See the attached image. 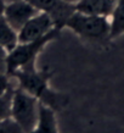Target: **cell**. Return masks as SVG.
Instances as JSON below:
<instances>
[{"mask_svg": "<svg viewBox=\"0 0 124 133\" xmlns=\"http://www.w3.org/2000/svg\"><path fill=\"white\" fill-rule=\"evenodd\" d=\"M39 100L23 89H18L12 94L11 117L20 125L24 133H31L38 121Z\"/></svg>", "mask_w": 124, "mask_h": 133, "instance_id": "4", "label": "cell"}, {"mask_svg": "<svg viewBox=\"0 0 124 133\" xmlns=\"http://www.w3.org/2000/svg\"><path fill=\"white\" fill-rule=\"evenodd\" d=\"M9 89H10V85H9L8 76L5 73H0V95H3Z\"/></svg>", "mask_w": 124, "mask_h": 133, "instance_id": "15", "label": "cell"}, {"mask_svg": "<svg viewBox=\"0 0 124 133\" xmlns=\"http://www.w3.org/2000/svg\"><path fill=\"white\" fill-rule=\"evenodd\" d=\"M6 60L8 51L0 45V73H6Z\"/></svg>", "mask_w": 124, "mask_h": 133, "instance_id": "14", "label": "cell"}, {"mask_svg": "<svg viewBox=\"0 0 124 133\" xmlns=\"http://www.w3.org/2000/svg\"><path fill=\"white\" fill-rule=\"evenodd\" d=\"M55 24L46 12H38L18 31V43H29L46 36Z\"/></svg>", "mask_w": 124, "mask_h": 133, "instance_id": "6", "label": "cell"}, {"mask_svg": "<svg viewBox=\"0 0 124 133\" xmlns=\"http://www.w3.org/2000/svg\"><path fill=\"white\" fill-rule=\"evenodd\" d=\"M63 27L90 41H102L110 37V18L74 11L64 22Z\"/></svg>", "mask_w": 124, "mask_h": 133, "instance_id": "2", "label": "cell"}, {"mask_svg": "<svg viewBox=\"0 0 124 133\" xmlns=\"http://www.w3.org/2000/svg\"><path fill=\"white\" fill-rule=\"evenodd\" d=\"M118 0H80L74 5L76 11L110 17Z\"/></svg>", "mask_w": 124, "mask_h": 133, "instance_id": "8", "label": "cell"}, {"mask_svg": "<svg viewBox=\"0 0 124 133\" xmlns=\"http://www.w3.org/2000/svg\"><path fill=\"white\" fill-rule=\"evenodd\" d=\"M34 64L35 61L24 65L21 69L16 70L12 75H15L18 78L21 89H23L24 92H27L33 97L44 99V103L41 101L43 104H46L50 108H56L55 104H60L61 97L49 90L48 81L50 78V73L38 72Z\"/></svg>", "mask_w": 124, "mask_h": 133, "instance_id": "1", "label": "cell"}, {"mask_svg": "<svg viewBox=\"0 0 124 133\" xmlns=\"http://www.w3.org/2000/svg\"><path fill=\"white\" fill-rule=\"evenodd\" d=\"M18 44V33L8 23L4 16H0V45L10 52Z\"/></svg>", "mask_w": 124, "mask_h": 133, "instance_id": "11", "label": "cell"}, {"mask_svg": "<svg viewBox=\"0 0 124 133\" xmlns=\"http://www.w3.org/2000/svg\"><path fill=\"white\" fill-rule=\"evenodd\" d=\"M38 12L39 11L29 4L27 0H20L5 5L3 16L8 21V23L18 33V31L27 23V21L35 16Z\"/></svg>", "mask_w": 124, "mask_h": 133, "instance_id": "7", "label": "cell"}, {"mask_svg": "<svg viewBox=\"0 0 124 133\" xmlns=\"http://www.w3.org/2000/svg\"><path fill=\"white\" fill-rule=\"evenodd\" d=\"M60 31L61 29L55 27L43 38H39V39H37L34 42H29V43H18L11 51L8 52L6 73L12 75L16 70L21 69L22 66L35 61V57L39 54L40 50L44 48L49 42L56 39L60 34Z\"/></svg>", "mask_w": 124, "mask_h": 133, "instance_id": "3", "label": "cell"}, {"mask_svg": "<svg viewBox=\"0 0 124 133\" xmlns=\"http://www.w3.org/2000/svg\"><path fill=\"white\" fill-rule=\"evenodd\" d=\"M63 1H66V3H68V4H72V5H76L77 3H79L80 0H63Z\"/></svg>", "mask_w": 124, "mask_h": 133, "instance_id": "17", "label": "cell"}, {"mask_svg": "<svg viewBox=\"0 0 124 133\" xmlns=\"http://www.w3.org/2000/svg\"><path fill=\"white\" fill-rule=\"evenodd\" d=\"M110 18V38H117L124 33V0H118Z\"/></svg>", "mask_w": 124, "mask_h": 133, "instance_id": "10", "label": "cell"}, {"mask_svg": "<svg viewBox=\"0 0 124 133\" xmlns=\"http://www.w3.org/2000/svg\"><path fill=\"white\" fill-rule=\"evenodd\" d=\"M39 12H46L51 17L55 27L61 29L64 22L76 11L74 5L68 4L63 0H27Z\"/></svg>", "mask_w": 124, "mask_h": 133, "instance_id": "5", "label": "cell"}, {"mask_svg": "<svg viewBox=\"0 0 124 133\" xmlns=\"http://www.w3.org/2000/svg\"><path fill=\"white\" fill-rule=\"evenodd\" d=\"M5 3L3 0H0V16H3L4 15V10H5Z\"/></svg>", "mask_w": 124, "mask_h": 133, "instance_id": "16", "label": "cell"}, {"mask_svg": "<svg viewBox=\"0 0 124 133\" xmlns=\"http://www.w3.org/2000/svg\"><path fill=\"white\" fill-rule=\"evenodd\" d=\"M31 133H59L56 125V118L52 109L48 105L39 101L38 121Z\"/></svg>", "mask_w": 124, "mask_h": 133, "instance_id": "9", "label": "cell"}, {"mask_svg": "<svg viewBox=\"0 0 124 133\" xmlns=\"http://www.w3.org/2000/svg\"><path fill=\"white\" fill-rule=\"evenodd\" d=\"M5 4H11V3H15V1H20V0H3Z\"/></svg>", "mask_w": 124, "mask_h": 133, "instance_id": "18", "label": "cell"}, {"mask_svg": "<svg viewBox=\"0 0 124 133\" xmlns=\"http://www.w3.org/2000/svg\"><path fill=\"white\" fill-rule=\"evenodd\" d=\"M13 93L9 89L3 95H0V121L11 117V103Z\"/></svg>", "mask_w": 124, "mask_h": 133, "instance_id": "12", "label": "cell"}, {"mask_svg": "<svg viewBox=\"0 0 124 133\" xmlns=\"http://www.w3.org/2000/svg\"><path fill=\"white\" fill-rule=\"evenodd\" d=\"M0 133H24L12 117L0 121Z\"/></svg>", "mask_w": 124, "mask_h": 133, "instance_id": "13", "label": "cell"}]
</instances>
